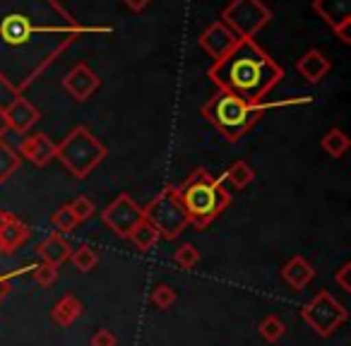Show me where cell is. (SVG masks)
I'll list each match as a JSON object with an SVG mask.
<instances>
[{
  "label": "cell",
  "instance_id": "obj_1",
  "mask_svg": "<svg viewBox=\"0 0 351 346\" xmlns=\"http://www.w3.org/2000/svg\"><path fill=\"white\" fill-rule=\"evenodd\" d=\"M210 75L226 94H234L243 101L255 103L269 92L272 84L279 82L282 70L253 41L241 39L231 53L217 60Z\"/></svg>",
  "mask_w": 351,
  "mask_h": 346
},
{
  "label": "cell",
  "instance_id": "obj_2",
  "mask_svg": "<svg viewBox=\"0 0 351 346\" xmlns=\"http://www.w3.org/2000/svg\"><path fill=\"white\" fill-rule=\"evenodd\" d=\"M178 200L188 214V221L197 229L210 226L226 207L231 205V195L221 181H217L205 169H197L191 173L181 188H176Z\"/></svg>",
  "mask_w": 351,
  "mask_h": 346
},
{
  "label": "cell",
  "instance_id": "obj_3",
  "mask_svg": "<svg viewBox=\"0 0 351 346\" xmlns=\"http://www.w3.org/2000/svg\"><path fill=\"white\" fill-rule=\"evenodd\" d=\"M205 118L226 137V140H241L255 123L260 121V116L265 113V106L258 103H248L243 99L234 97V94L219 92L215 99L207 101V106L202 108Z\"/></svg>",
  "mask_w": 351,
  "mask_h": 346
},
{
  "label": "cell",
  "instance_id": "obj_4",
  "mask_svg": "<svg viewBox=\"0 0 351 346\" xmlns=\"http://www.w3.org/2000/svg\"><path fill=\"white\" fill-rule=\"evenodd\" d=\"M56 159L75 178H87L106 159V147L92 135L89 127L80 125L70 135H65V140L60 145H56Z\"/></svg>",
  "mask_w": 351,
  "mask_h": 346
},
{
  "label": "cell",
  "instance_id": "obj_5",
  "mask_svg": "<svg viewBox=\"0 0 351 346\" xmlns=\"http://www.w3.org/2000/svg\"><path fill=\"white\" fill-rule=\"evenodd\" d=\"M142 214H145V219L159 231V238H169V240L176 238L178 234H183V229L191 224L181 200H178L176 188H164V190L142 210Z\"/></svg>",
  "mask_w": 351,
  "mask_h": 346
},
{
  "label": "cell",
  "instance_id": "obj_6",
  "mask_svg": "<svg viewBox=\"0 0 351 346\" xmlns=\"http://www.w3.org/2000/svg\"><path fill=\"white\" fill-rule=\"evenodd\" d=\"M301 317H303V322L315 332V334L330 336V334H335L341 325H344L346 317H349V312H346V308L341 306L332 293L320 291L315 298H311V301L303 306Z\"/></svg>",
  "mask_w": 351,
  "mask_h": 346
},
{
  "label": "cell",
  "instance_id": "obj_7",
  "mask_svg": "<svg viewBox=\"0 0 351 346\" xmlns=\"http://www.w3.org/2000/svg\"><path fill=\"white\" fill-rule=\"evenodd\" d=\"M221 20L239 39H253L269 22V10L260 0H234L224 10Z\"/></svg>",
  "mask_w": 351,
  "mask_h": 346
},
{
  "label": "cell",
  "instance_id": "obj_8",
  "mask_svg": "<svg viewBox=\"0 0 351 346\" xmlns=\"http://www.w3.org/2000/svg\"><path fill=\"white\" fill-rule=\"evenodd\" d=\"M101 219H104V224L113 231V234L128 238V234L132 231V226H135L137 221L145 219V214H142V207L137 205L128 193H121V195H118L116 200H113L111 205L101 212Z\"/></svg>",
  "mask_w": 351,
  "mask_h": 346
},
{
  "label": "cell",
  "instance_id": "obj_9",
  "mask_svg": "<svg viewBox=\"0 0 351 346\" xmlns=\"http://www.w3.org/2000/svg\"><path fill=\"white\" fill-rule=\"evenodd\" d=\"M197 41H200V46L212 55V58L221 60L226 53H231V51L236 49V44H239L241 39L224 25V22H215V25H210L205 32H202Z\"/></svg>",
  "mask_w": 351,
  "mask_h": 346
},
{
  "label": "cell",
  "instance_id": "obj_10",
  "mask_svg": "<svg viewBox=\"0 0 351 346\" xmlns=\"http://www.w3.org/2000/svg\"><path fill=\"white\" fill-rule=\"evenodd\" d=\"M99 84H101L99 75L84 63L75 65V68L63 77V89L75 99V101H87V99L99 89Z\"/></svg>",
  "mask_w": 351,
  "mask_h": 346
},
{
  "label": "cell",
  "instance_id": "obj_11",
  "mask_svg": "<svg viewBox=\"0 0 351 346\" xmlns=\"http://www.w3.org/2000/svg\"><path fill=\"white\" fill-rule=\"evenodd\" d=\"M20 154L34 166H46L56 159V142L46 135H29L20 142Z\"/></svg>",
  "mask_w": 351,
  "mask_h": 346
},
{
  "label": "cell",
  "instance_id": "obj_12",
  "mask_svg": "<svg viewBox=\"0 0 351 346\" xmlns=\"http://www.w3.org/2000/svg\"><path fill=\"white\" fill-rule=\"evenodd\" d=\"M5 121H8V127H12L15 132L25 135L27 130H32V127L36 125L39 111H36L25 97H17L15 101L5 108Z\"/></svg>",
  "mask_w": 351,
  "mask_h": 346
},
{
  "label": "cell",
  "instance_id": "obj_13",
  "mask_svg": "<svg viewBox=\"0 0 351 346\" xmlns=\"http://www.w3.org/2000/svg\"><path fill=\"white\" fill-rule=\"evenodd\" d=\"M36 253H39L41 262H49L53 267H60L65 260H70L73 253V245L63 238V234H51L49 238H44L36 245Z\"/></svg>",
  "mask_w": 351,
  "mask_h": 346
},
{
  "label": "cell",
  "instance_id": "obj_14",
  "mask_svg": "<svg viewBox=\"0 0 351 346\" xmlns=\"http://www.w3.org/2000/svg\"><path fill=\"white\" fill-rule=\"evenodd\" d=\"M282 277H284V282L293 288V291H301V288H306L308 284L313 282L315 269H313V264L308 262L306 258H298L296 255V258H291L282 267Z\"/></svg>",
  "mask_w": 351,
  "mask_h": 346
},
{
  "label": "cell",
  "instance_id": "obj_15",
  "mask_svg": "<svg viewBox=\"0 0 351 346\" xmlns=\"http://www.w3.org/2000/svg\"><path fill=\"white\" fill-rule=\"evenodd\" d=\"M313 10L335 29V27L351 22V0H315Z\"/></svg>",
  "mask_w": 351,
  "mask_h": 346
},
{
  "label": "cell",
  "instance_id": "obj_16",
  "mask_svg": "<svg viewBox=\"0 0 351 346\" xmlns=\"http://www.w3.org/2000/svg\"><path fill=\"white\" fill-rule=\"evenodd\" d=\"M29 238V226L22 224L15 214L5 221V226L0 229V245L3 253H15L20 245H25V240Z\"/></svg>",
  "mask_w": 351,
  "mask_h": 346
},
{
  "label": "cell",
  "instance_id": "obj_17",
  "mask_svg": "<svg viewBox=\"0 0 351 346\" xmlns=\"http://www.w3.org/2000/svg\"><path fill=\"white\" fill-rule=\"evenodd\" d=\"M298 73L308 79V82L317 84L322 82L327 73H330V60L320 53V51H308L301 60H298Z\"/></svg>",
  "mask_w": 351,
  "mask_h": 346
},
{
  "label": "cell",
  "instance_id": "obj_18",
  "mask_svg": "<svg viewBox=\"0 0 351 346\" xmlns=\"http://www.w3.org/2000/svg\"><path fill=\"white\" fill-rule=\"evenodd\" d=\"M84 312V306L77 301L75 296H63L58 303L53 306V310H51V317H53V322L58 327H70L77 322V317Z\"/></svg>",
  "mask_w": 351,
  "mask_h": 346
},
{
  "label": "cell",
  "instance_id": "obj_19",
  "mask_svg": "<svg viewBox=\"0 0 351 346\" xmlns=\"http://www.w3.org/2000/svg\"><path fill=\"white\" fill-rule=\"evenodd\" d=\"M0 34H3V39L8 41V44H25L27 39L32 36V25L27 17L22 15H10L5 17V22H3V27H0Z\"/></svg>",
  "mask_w": 351,
  "mask_h": 346
},
{
  "label": "cell",
  "instance_id": "obj_20",
  "mask_svg": "<svg viewBox=\"0 0 351 346\" xmlns=\"http://www.w3.org/2000/svg\"><path fill=\"white\" fill-rule=\"evenodd\" d=\"M128 240H130L137 250L147 253V250L154 248L156 240H159V231H156L147 219H142V221H137V224L132 226V231L128 234Z\"/></svg>",
  "mask_w": 351,
  "mask_h": 346
},
{
  "label": "cell",
  "instance_id": "obj_21",
  "mask_svg": "<svg viewBox=\"0 0 351 346\" xmlns=\"http://www.w3.org/2000/svg\"><path fill=\"white\" fill-rule=\"evenodd\" d=\"M253 178H255V171L250 169L245 161H236L219 181L226 183L229 188H234V190H243V188H248L250 183H253Z\"/></svg>",
  "mask_w": 351,
  "mask_h": 346
},
{
  "label": "cell",
  "instance_id": "obj_22",
  "mask_svg": "<svg viewBox=\"0 0 351 346\" xmlns=\"http://www.w3.org/2000/svg\"><path fill=\"white\" fill-rule=\"evenodd\" d=\"M320 145H322V149H325V154H330L332 159H339V156H344L346 149H349V137H346L344 130H339V127H332V130H327L325 135H322Z\"/></svg>",
  "mask_w": 351,
  "mask_h": 346
},
{
  "label": "cell",
  "instance_id": "obj_23",
  "mask_svg": "<svg viewBox=\"0 0 351 346\" xmlns=\"http://www.w3.org/2000/svg\"><path fill=\"white\" fill-rule=\"evenodd\" d=\"M17 169H20V154L10 145L0 142V183H5Z\"/></svg>",
  "mask_w": 351,
  "mask_h": 346
},
{
  "label": "cell",
  "instance_id": "obj_24",
  "mask_svg": "<svg viewBox=\"0 0 351 346\" xmlns=\"http://www.w3.org/2000/svg\"><path fill=\"white\" fill-rule=\"evenodd\" d=\"M70 262H73L75 269H80V272H92L99 262V255L94 253L92 245H80V248H75L73 253H70Z\"/></svg>",
  "mask_w": 351,
  "mask_h": 346
},
{
  "label": "cell",
  "instance_id": "obj_25",
  "mask_svg": "<svg viewBox=\"0 0 351 346\" xmlns=\"http://www.w3.org/2000/svg\"><path fill=\"white\" fill-rule=\"evenodd\" d=\"M258 332H260V336H263L265 341L274 344V341H279V339L284 336V332H287V325H284L282 317L267 315V317H265V320L258 325Z\"/></svg>",
  "mask_w": 351,
  "mask_h": 346
},
{
  "label": "cell",
  "instance_id": "obj_26",
  "mask_svg": "<svg viewBox=\"0 0 351 346\" xmlns=\"http://www.w3.org/2000/svg\"><path fill=\"white\" fill-rule=\"evenodd\" d=\"M149 301H152V306L159 308V310H169V308L176 303V291L169 286V284H156Z\"/></svg>",
  "mask_w": 351,
  "mask_h": 346
},
{
  "label": "cell",
  "instance_id": "obj_27",
  "mask_svg": "<svg viewBox=\"0 0 351 346\" xmlns=\"http://www.w3.org/2000/svg\"><path fill=\"white\" fill-rule=\"evenodd\" d=\"M173 260H176V264H178V267L193 269L197 262H200V250H197L193 243H183L181 248L173 253Z\"/></svg>",
  "mask_w": 351,
  "mask_h": 346
},
{
  "label": "cell",
  "instance_id": "obj_28",
  "mask_svg": "<svg viewBox=\"0 0 351 346\" xmlns=\"http://www.w3.org/2000/svg\"><path fill=\"white\" fill-rule=\"evenodd\" d=\"M51 224H53V229L58 231V234H70V231L77 226V219H75V214L70 212V207H60V210L53 212V217H51Z\"/></svg>",
  "mask_w": 351,
  "mask_h": 346
},
{
  "label": "cell",
  "instance_id": "obj_29",
  "mask_svg": "<svg viewBox=\"0 0 351 346\" xmlns=\"http://www.w3.org/2000/svg\"><path fill=\"white\" fill-rule=\"evenodd\" d=\"M68 207H70V212H73V214H75V219H77V224H80V221L92 219L94 212H97V207H94V202L89 200V197H84V195L75 197V200L70 202Z\"/></svg>",
  "mask_w": 351,
  "mask_h": 346
},
{
  "label": "cell",
  "instance_id": "obj_30",
  "mask_svg": "<svg viewBox=\"0 0 351 346\" xmlns=\"http://www.w3.org/2000/svg\"><path fill=\"white\" fill-rule=\"evenodd\" d=\"M32 274H34V279L39 284H44V286H51V284L58 279V267H53V264L49 262H39L32 267Z\"/></svg>",
  "mask_w": 351,
  "mask_h": 346
},
{
  "label": "cell",
  "instance_id": "obj_31",
  "mask_svg": "<svg viewBox=\"0 0 351 346\" xmlns=\"http://www.w3.org/2000/svg\"><path fill=\"white\" fill-rule=\"evenodd\" d=\"M118 339L111 330H99L97 334L92 336V346H116Z\"/></svg>",
  "mask_w": 351,
  "mask_h": 346
},
{
  "label": "cell",
  "instance_id": "obj_32",
  "mask_svg": "<svg viewBox=\"0 0 351 346\" xmlns=\"http://www.w3.org/2000/svg\"><path fill=\"white\" fill-rule=\"evenodd\" d=\"M349 272H351V264H349V262H344V264L339 267V272H337V277H335V282L339 284V288H341V291H346V293L351 291Z\"/></svg>",
  "mask_w": 351,
  "mask_h": 346
},
{
  "label": "cell",
  "instance_id": "obj_33",
  "mask_svg": "<svg viewBox=\"0 0 351 346\" xmlns=\"http://www.w3.org/2000/svg\"><path fill=\"white\" fill-rule=\"evenodd\" d=\"M335 32H337V36L344 41V44H349V41H351V22H344V25L335 27Z\"/></svg>",
  "mask_w": 351,
  "mask_h": 346
},
{
  "label": "cell",
  "instance_id": "obj_34",
  "mask_svg": "<svg viewBox=\"0 0 351 346\" xmlns=\"http://www.w3.org/2000/svg\"><path fill=\"white\" fill-rule=\"evenodd\" d=\"M125 5L130 8V10L140 12V10H145V8L149 5V0H125Z\"/></svg>",
  "mask_w": 351,
  "mask_h": 346
},
{
  "label": "cell",
  "instance_id": "obj_35",
  "mask_svg": "<svg viewBox=\"0 0 351 346\" xmlns=\"http://www.w3.org/2000/svg\"><path fill=\"white\" fill-rule=\"evenodd\" d=\"M8 130V121H5V108H0V137L5 135Z\"/></svg>",
  "mask_w": 351,
  "mask_h": 346
},
{
  "label": "cell",
  "instance_id": "obj_36",
  "mask_svg": "<svg viewBox=\"0 0 351 346\" xmlns=\"http://www.w3.org/2000/svg\"><path fill=\"white\" fill-rule=\"evenodd\" d=\"M10 217H12L10 212H0V229H3V226H5V221L10 219Z\"/></svg>",
  "mask_w": 351,
  "mask_h": 346
},
{
  "label": "cell",
  "instance_id": "obj_37",
  "mask_svg": "<svg viewBox=\"0 0 351 346\" xmlns=\"http://www.w3.org/2000/svg\"><path fill=\"white\" fill-rule=\"evenodd\" d=\"M3 293H8V282H5V279H0V296H3Z\"/></svg>",
  "mask_w": 351,
  "mask_h": 346
},
{
  "label": "cell",
  "instance_id": "obj_38",
  "mask_svg": "<svg viewBox=\"0 0 351 346\" xmlns=\"http://www.w3.org/2000/svg\"><path fill=\"white\" fill-rule=\"evenodd\" d=\"M0 255H3V245H0Z\"/></svg>",
  "mask_w": 351,
  "mask_h": 346
}]
</instances>
